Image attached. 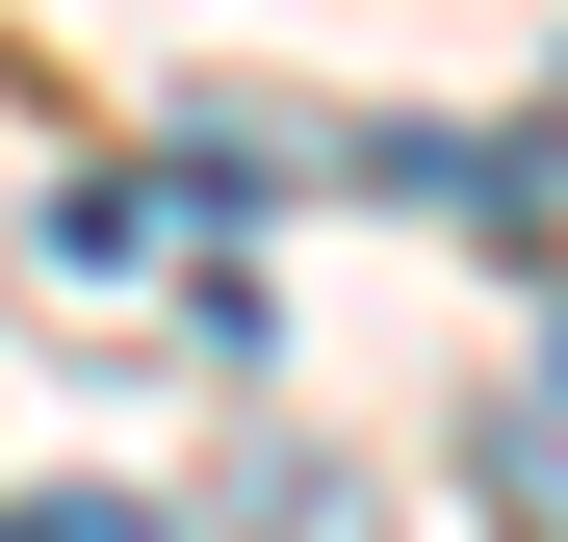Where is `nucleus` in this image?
Listing matches in <instances>:
<instances>
[{
	"label": "nucleus",
	"instance_id": "obj_1",
	"mask_svg": "<svg viewBox=\"0 0 568 542\" xmlns=\"http://www.w3.org/2000/svg\"><path fill=\"white\" fill-rule=\"evenodd\" d=\"M542 413H568V336H542Z\"/></svg>",
	"mask_w": 568,
	"mask_h": 542
}]
</instances>
